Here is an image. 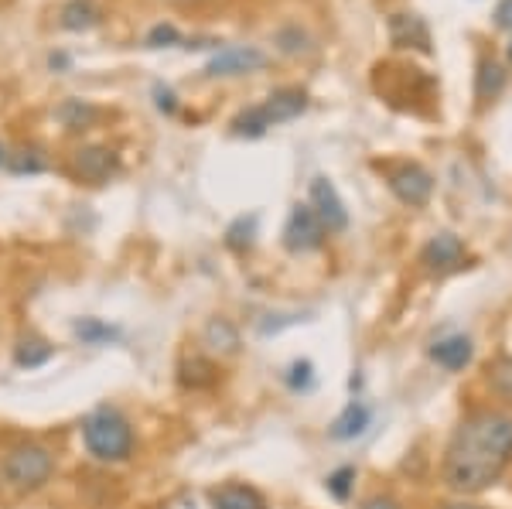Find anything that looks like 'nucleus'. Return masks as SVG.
<instances>
[{
	"mask_svg": "<svg viewBox=\"0 0 512 509\" xmlns=\"http://www.w3.org/2000/svg\"><path fill=\"white\" fill-rule=\"evenodd\" d=\"M158 106L164 113H175V93H171V89H161L158 86Z\"/></svg>",
	"mask_w": 512,
	"mask_h": 509,
	"instance_id": "28",
	"label": "nucleus"
},
{
	"mask_svg": "<svg viewBox=\"0 0 512 509\" xmlns=\"http://www.w3.org/2000/svg\"><path fill=\"white\" fill-rule=\"evenodd\" d=\"M325 226L318 223L315 209L311 205H294L291 216H287V226H284V246L291 253H311L325 243Z\"/></svg>",
	"mask_w": 512,
	"mask_h": 509,
	"instance_id": "5",
	"label": "nucleus"
},
{
	"mask_svg": "<svg viewBox=\"0 0 512 509\" xmlns=\"http://www.w3.org/2000/svg\"><path fill=\"white\" fill-rule=\"evenodd\" d=\"M311 209H315L318 223L325 226V233H342L349 226V209H345L342 195L335 192V185L328 178L311 182Z\"/></svg>",
	"mask_w": 512,
	"mask_h": 509,
	"instance_id": "7",
	"label": "nucleus"
},
{
	"mask_svg": "<svg viewBox=\"0 0 512 509\" xmlns=\"http://www.w3.org/2000/svg\"><path fill=\"white\" fill-rule=\"evenodd\" d=\"M506 89V72L499 62H482L478 65V79H475V93L478 100H495V96Z\"/></svg>",
	"mask_w": 512,
	"mask_h": 509,
	"instance_id": "18",
	"label": "nucleus"
},
{
	"mask_svg": "<svg viewBox=\"0 0 512 509\" xmlns=\"http://www.w3.org/2000/svg\"><path fill=\"white\" fill-rule=\"evenodd\" d=\"M390 38L393 45L400 48H420V52H427L431 48V35H427V24L417 18V14H393L390 18Z\"/></svg>",
	"mask_w": 512,
	"mask_h": 509,
	"instance_id": "12",
	"label": "nucleus"
},
{
	"mask_svg": "<svg viewBox=\"0 0 512 509\" xmlns=\"http://www.w3.org/2000/svg\"><path fill=\"white\" fill-rule=\"evenodd\" d=\"M52 472H55V458H52V451L41 445H18L7 451V458H4V479L18 492L41 489L52 479Z\"/></svg>",
	"mask_w": 512,
	"mask_h": 509,
	"instance_id": "3",
	"label": "nucleus"
},
{
	"mask_svg": "<svg viewBox=\"0 0 512 509\" xmlns=\"http://www.w3.org/2000/svg\"><path fill=\"white\" fill-rule=\"evenodd\" d=\"M509 462L512 417L482 410V414L461 421L454 431L451 445L444 451V482L461 496H475V492L489 489L492 482H499Z\"/></svg>",
	"mask_w": 512,
	"mask_h": 509,
	"instance_id": "1",
	"label": "nucleus"
},
{
	"mask_svg": "<svg viewBox=\"0 0 512 509\" xmlns=\"http://www.w3.org/2000/svg\"><path fill=\"white\" fill-rule=\"evenodd\" d=\"M11 171L14 175H38V171H45V158H41L38 147H24L11 158Z\"/></svg>",
	"mask_w": 512,
	"mask_h": 509,
	"instance_id": "22",
	"label": "nucleus"
},
{
	"mask_svg": "<svg viewBox=\"0 0 512 509\" xmlns=\"http://www.w3.org/2000/svg\"><path fill=\"white\" fill-rule=\"evenodd\" d=\"M489 390L502 404H512V356H499L489 366Z\"/></svg>",
	"mask_w": 512,
	"mask_h": 509,
	"instance_id": "19",
	"label": "nucleus"
},
{
	"mask_svg": "<svg viewBox=\"0 0 512 509\" xmlns=\"http://www.w3.org/2000/svg\"><path fill=\"white\" fill-rule=\"evenodd\" d=\"M506 59H509V65H512V41H509V45H506Z\"/></svg>",
	"mask_w": 512,
	"mask_h": 509,
	"instance_id": "30",
	"label": "nucleus"
},
{
	"mask_svg": "<svg viewBox=\"0 0 512 509\" xmlns=\"http://www.w3.org/2000/svg\"><path fill=\"white\" fill-rule=\"evenodd\" d=\"M475 356V346L468 335H448V339H437L431 346V359L437 366L451 369V373H458V369H465L472 363Z\"/></svg>",
	"mask_w": 512,
	"mask_h": 509,
	"instance_id": "11",
	"label": "nucleus"
},
{
	"mask_svg": "<svg viewBox=\"0 0 512 509\" xmlns=\"http://www.w3.org/2000/svg\"><path fill=\"white\" fill-rule=\"evenodd\" d=\"M267 69V55L253 45H229L216 52L205 65V76L209 79H226V76H250V72Z\"/></svg>",
	"mask_w": 512,
	"mask_h": 509,
	"instance_id": "4",
	"label": "nucleus"
},
{
	"mask_svg": "<svg viewBox=\"0 0 512 509\" xmlns=\"http://www.w3.org/2000/svg\"><path fill=\"white\" fill-rule=\"evenodd\" d=\"M352 482H355V469L352 465H342L338 472L328 475V492H332L338 503H345L352 496Z\"/></svg>",
	"mask_w": 512,
	"mask_h": 509,
	"instance_id": "24",
	"label": "nucleus"
},
{
	"mask_svg": "<svg viewBox=\"0 0 512 509\" xmlns=\"http://www.w3.org/2000/svg\"><path fill=\"white\" fill-rule=\"evenodd\" d=\"M82 438H86L89 455L99 462H127L134 451V431L130 421L113 407H99L82 424Z\"/></svg>",
	"mask_w": 512,
	"mask_h": 509,
	"instance_id": "2",
	"label": "nucleus"
},
{
	"mask_svg": "<svg viewBox=\"0 0 512 509\" xmlns=\"http://www.w3.org/2000/svg\"><path fill=\"white\" fill-rule=\"evenodd\" d=\"M369 421H373V410L366 404H359V400H352V404L332 421V431L328 434H332L335 441H355L359 434H366Z\"/></svg>",
	"mask_w": 512,
	"mask_h": 509,
	"instance_id": "14",
	"label": "nucleus"
},
{
	"mask_svg": "<svg viewBox=\"0 0 512 509\" xmlns=\"http://www.w3.org/2000/svg\"><path fill=\"white\" fill-rule=\"evenodd\" d=\"M495 24L512 31V0H499V7H495Z\"/></svg>",
	"mask_w": 512,
	"mask_h": 509,
	"instance_id": "26",
	"label": "nucleus"
},
{
	"mask_svg": "<svg viewBox=\"0 0 512 509\" xmlns=\"http://www.w3.org/2000/svg\"><path fill=\"white\" fill-rule=\"evenodd\" d=\"M362 509H403V506L396 503L393 496H373V499H366V503H362Z\"/></svg>",
	"mask_w": 512,
	"mask_h": 509,
	"instance_id": "27",
	"label": "nucleus"
},
{
	"mask_svg": "<svg viewBox=\"0 0 512 509\" xmlns=\"http://www.w3.org/2000/svg\"><path fill=\"white\" fill-rule=\"evenodd\" d=\"M52 359V346L48 342H41V339H28V342H21L18 346V366H41V363H48Z\"/></svg>",
	"mask_w": 512,
	"mask_h": 509,
	"instance_id": "21",
	"label": "nucleus"
},
{
	"mask_svg": "<svg viewBox=\"0 0 512 509\" xmlns=\"http://www.w3.org/2000/svg\"><path fill=\"white\" fill-rule=\"evenodd\" d=\"M465 260V243L454 233H437L431 243L420 253V264H424L431 274H444V270H454Z\"/></svg>",
	"mask_w": 512,
	"mask_h": 509,
	"instance_id": "9",
	"label": "nucleus"
},
{
	"mask_svg": "<svg viewBox=\"0 0 512 509\" xmlns=\"http://www.w3.org/2000/svg\"><path fill=\"white\" fill-rule=\"evenodd\" d=\"M7 158H4V144H0V164H4Z\"/></svg>",
	"mask_w": 512,
	"mask_h": 509,
	"instance_id": "31",
	"label": "nucleus"
},
{
	"mask_svg": "<svg viewBox=\"0 0 512 509\" xmlns=\"http://www.w3.org/2000/svg\"><path fill=\"white\" fill-rule=\"evenodd\" d=\"M444 509H482V506H475V503H448Z\"/></svg>",
	"mask_w": 512,
	"mask_h": 509,
	"instance_id": "29",
	"label": "nucleus"
},
{
	"mask_svg": "<svg viewBox=\"0 0 512 509\" xmlns=\"http://www.w3.org/2000/svg\"><path fill=\"white\" fill-rule=\"evenodd\" d=\"M253 233H256V216L236 219V223L229 226V233H226V246H229V250H236V253L250 250V246H253Z\"/></svg>",
	"mask_w": 512,
	"mask_h": 509,
	"instance_id": "20",
	"label": "nucleus"
},
{
	"mask_svg": "<svg viewBox=\"0 0 512 509\" xmlns=\"http://www.w3.org/2000/svg\"><path fill=\"white\" fill-rule=\"evenodd\" d=\"M390 192L403 205H410V209H420V205H427V199H431L434 178L420 164H400V168L390 171Z\"/></svg>",
	"mask_w": 512,
	"mask_h": 509,
	"instance_id": "6",
	"label": "nucleus"
},
{
	"mask_svg": "<svg viewBox=\"0 0 512 509\" xmlns=\"http://www.w3.org/2000/svg\"><path fill=\"white\" fill-rule=\"evenodd\" d=\"M205 346H209L212 352L229 356V352L239 349V332L226 322V318H212V322L205 325Z\"/></svg>",
	"mask_w": 512,
	"mask_h": 509,
	"instance_id": "16",
	"label": "nucleus"
},
{
	"mask_svg": "<svg viewBox=\"0 0 512 509\" xmlns=\"http://www.w3.org/2000/svg\"><path fill=\"white\" fill-rule=\"evenodd\" d=\"M59 24L65 31H89L99 24V7L93 0H69L59 14Z\"/></svg>",
	"mask_w": 512,
	"mask_h": 509,
	"instance_id": "15",
	"label": "nucleus"
},
{
	"mask_svg": "<svg viewBox=\"0 0 512 509\" xmlns=\"http://www.w3.org/2000/svg\"><path fill=\"white\" fill-rule=\"evenodd\" d=\"M76 335H79L82 342H93V346H99V342L117 339V328L96 322V318H86V322H79V325H76Z\"/></svg>",
	"mask_w": 512,
	"mask_h": 509,
	"instance_id": "23",
	"label": "nucleus"
},
{
	"mask_svg": "<svg viewBox=\"0 0 512 509\" xmlns=\"http://www.w3.org/2000/svg\"><path fill=\"white\" fill-rule=\"evenodd\" d=\"M256 110H260L267 127H277V123H287L308 110V93H304V89H277V93H270Z\"/></svg>",
	"mask_w": 512,
	"mask_h": 509,
	"instance_id": "8",
	"label": "nucleus"
},
{
	"mask_svg": "<svg viewBox=\"0 0 512 509\" xmlns=\"http://www.w3.org/2000/svg\"><path fill=\"white\" fill-rule=\"evenodd\" d=\"M55 117L62 120L65 130H86V127H93V123H96L99 110H96V106H89V103H82V100H65L59 110H55Z\"/></svg>",
	"mask_w": 512,
	"mask_h": 509,
	"instance_id": "17",
	"label": "nucleus"
},
{
	"mask_svg": "<svg viewBox=\"0 0 512 509\" xmlns=\"http://www.w3.org/2000/svg\"><path fill=\"white\" fill-rule=\"evenodd\" d=\"M117 154L110 151V147H79L76 158H72V168H76V175L82 178V182H106V178L117 171Z\"/></svg>",
	"mask_w": 512,
	"mask_h": 509,
	"instance_id": "10",
	"label": "nucleus"
},
{
	"mask_svg": "<svg viewBox=\"0 0 512 509\" xmlns=\"http://www.w3.org/2000/svg\"><path fill=\"white\" fill-rule=\"evenodd\" d=\"M178 41L181 35L175 24H154V28L147 31V48H171V45H178Z\"/></svg>",
	"mask_w": 512,
	"mask_h": 509,
	"instance_id": "25",
	"label": "nucleus"
},
{
	"mask_svg": "<svg viewBox=\"0 0 512 509\" xmlns=\"http://www.w3.org/2000/svg\"><path fill=\"white\" fill-rule=\"evenodd\" d=\"M209 503H212V509H267V499H263L260 492L250 486H239V482L212 489Z\"/></svg>",
	"mask_w": 512,
	"mask_h": 509,
	"instance_id": "13",
	"label": "nucleus"
}]
</instances>
